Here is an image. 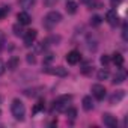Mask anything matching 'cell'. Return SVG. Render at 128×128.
Masks as SVG:
<instances>
[{"mask_svg": "<svg viewBox=\"0 0 128 128\" xmlns=\"http://www.w3.org/2000/svg\"><path fill=\"white\" fill-rule=\"evenodd\" d=\"M89 71H90V66H89V65H86V66L82 70V72H83V74H89Z\"/></svg>", "mask_w": 128, "mask_h": 128, "instance_id": "1f68e13d", "label": "cell"}, {"mask_svg": "<svg viewBox=\"0 0 128 128\" xmlns=\"http://www.w3.org/2000/svg\"><path fill=\"white\" fill-rule=\"evenodd\" d=\"M82 104H83V108H84L86 112L92 110V108H94V100H92V96H83Z\"/></svg>", "mask_w": 128, "mask_h": 128, "instance_id": "5bb4252c", "label": "cell"}, {"mask_svg": "<svg viewBox=\"0 0 128 128\" xmlns=\"http://www.w3.org/2000/svg\"><path fill=\"white\" fill-rule=\"evenodd\" d=\"M101 23H102V18H101L100 15H94V17L90 18V24H92V26H100Z\"/></svg>", "mask_w": 128, "mask_h": 128, "instance_id": "7402d4cb", "label": "cell"}, {"mask_svg": "<svg viewBox=\"0 0 128 128\" xmlns=\"http://www.w3.org/2000/svg\"><path fill=\"white\" fill-rule=\"evenodd\" d=\"M9 14V6H2L0 8V20H3Z\"/></svg>", "mask_w": 128, "mask_h": 128, "instance_id": "603a6c76", "label": "cell"}, {"mask_svg": "<svg viewBox=\"0 0 128 128\" xmlns=\"http://www.w3.org/2000/svg\"><path fill=\"white\" fill-rule=\"evenodd\" d=\"M92 95H94L98 101L104 100V96H106V88H104L102 84H94V86H92Z\"/></svg>", "mask_w": 128, "mask_h": 128, "instance_id": "5b68a950", "label": "cell"}, {"mask_svg": "<svg viewBox=\"0 0 128 128\" xmlns=\"http://www.w3.org/2000/svg\"><path fill=\"white\" fill-rule=\"evenodd\" d=\"M125 78H126V76H125V72H124V71H119L118 74H114V77H113V83H114V84H119V83H124V82H125Z\"/></svg>", "mask_w": 128, "mask_h": 128, "instance_id": "2e32d148", "label": "cell"}, {"mask_svg": "<svg viewBox=\"0 0 128 128\" xmlns=\"http://www.w3.org/2000/svg\"><path fill=\"white\" fill-rule=\"evenodd\" d=\"M80 59H82V56H80V53L77 50H72V51H70L66 54V62L70 63V65H77V63L80 62Z\"/></svg>", "mask_w": 128, "mask_h": 128, "instance_id": "ba28073f", "label": "cell"}, {"mask_svg": "<svg viewBox=\"0 0 128 128\" xmlns=\"http://www.w3.org/2000/svg\"><path fill=\"white\" fill-rule=\"evenodd\" d=\"M90 8H94V9H98V8H101L102 6V3L101 2H96V0H90Z\"/></svg>", "mask_w": 128, "mask_h": 128, "instance_id": "4316f807", "label": "cell"}, {"mask_svg": "<svg viewBox=\"0 0 128 128\" xmlns=\"http://www.w3.org/2000/svg\"><path fill=\"white\" fill-rule=\"evenodd\" d=\"M71 96L70 95H62V96H59L56 101H54V110L56 112H65L68 107H70V104H71Z\"/></svg>", "mask_w": 128, "mask_h": 128, "instance_id": "3957f363", "label": "cell"}, {"mask_svg": "<svg viewBox=\"0 0 128 128\" xmlns=\"http://www.w3.org/2000/svg\"><path fill=\"white\" fill-rule=\"evenodd\" d=\"M42 71L48 72V74H53V76H57V77H66L68 76V71L65 68H62V66H56V68H48L45 66Z\"/></svg>", "mask_w": 128, "mask_h": 128, "instance_id": "277c9868", "label": "cell"}, {"mask_svg": "<svg viewBox=\"0 0 128 128\" xmlns=\"http://www.w3.org/2000/svg\"><path fill=\"white\" fill-rule=\"evenodd\" d=\"M60 20H62L60 12H57V11H50V12L44 17L42 24H44V27H45V29H53L56 24H59V23H60Z\"/></svg>", "mask_w": 128, "mask_h": 128, "instance_id": "6da1fadb", "label": "cell"}, {"mask_svg": "<svg viewBox=\"0 0 128 128\" xmlns=\"http://www.w3.org/2000/svg\"><path fill=\"white\" fill-rule=\"evenodd\" d=\"M35 2L36 0H20V6L24 8V9H29V8H32L35 5Z\"/></svg>", "mask_w": 128, "mask_h": 128, "instance_id": "ac0fdd59", "label": "cell"}, {"mask_svg": "<svg viewBox=\"0 0 128 128\" xmlns=\"http://www.w3.org/2000/svg\"><path fill=\"white\" fill-rule=\"evenodd\" d=\"M124 96H125V90H116V92L112 95V98H110V102H112V104H114V102H119V101H122V100H124Z\"/></svg>", "mask_w": 128, "mask_h": 128, "instance_id": "4fadbf2b", "label": "cell"}, {"mask_svg": "<svg viewBox=\"0 0 128 128\" xmlns=\"http://www.w3.org/2000/svg\"><path fill=\"white\" fill-rule=\"evenodd\" d=\"M110 60L114 63L116 66H119V68H120V66H124V56H122L120 53H114V54L112 56V59H110Z\"/></svg>", "mask_w": 128, "mask_h": 128, "instance_id": "7c38bea8", "label": "cell"}, {"mask_svg": "<svg viewBox=\"0 0 128 128\" xmlns=\"http://www.w3.org/2000/svg\"><path fill=\"white\" fill-rule=\"evenodd\" d=\"M118 20H119V17H118V14H116V9H108V11L106 12V21H107L110 26L118 24Z\"/></svg>", "mask_w": 128, "mask_h": 128, "instance_id": "9c48e42d", "label": "cell"}, {"mask_svg": "<svg viewBox=\"0 0 128 128\" xmlns=\"http://www.w3.org/2000/svg\"><path fill=\"white\" fill-rule=\"evenodd\" d=\"M77 8H78V5L76 2H72V0H70V2L66 3V12L68 14H76L77 12Z\"/></svg>", "mask_w": 128, "mask_h": 128, "instance_id": "e0dca14e", "label": "cell"}, {"mask_svg": "<svg viewBox=\"0 0 128 128\" xmlns=\"http://www.w3.org/2000/svg\"><path fill=\"white\" fill-rule=\"evenodd\" d=\"M3 42H5V35H3V32H0V47L3 45Z\"/></svg>", "mask_w": 128, "mask_h": 128, "instance_id": "d6a6232c", "label": "cell"}, {"mask_svg": "<svg viewBox=\"0 0 128 128\" xmlns=\"http://www.w3.org/2000/svg\"><path fill=\"white\" fill-rule=\"evenodd\" d=\"M108 71L107 70H100L98 71V74H96V77H98V80H107L108 78Z\"/></svg>", "mask_w": 128, "mask_h": 128, "instance_id": "d6986e66", "label": "cell"}, {"mask_svg": "<svg viewBox=\"0 0 128 128\" xmlns=\"http://www.w3.org/2000/svg\"><path fill=\"white\" fill-rule=\"evenodd\" d=\"M44 107H45V102H44L42 100H39V101L35 104V107H33V113H38V112H41Z\"/></svg>", "mask_w": 128, "mask_h": 128, "instance_id": "44dd1931", "label": "cell"}, {"mask_svg": "<svg viewBox=\"0 0 128 128\" xmlns=\"http://www.w3.org/2000/svg\"><path fill=\"white\" fill-rule=\"evenodd\" d=\"M80 2H82V3H89L90 0H80Z\"/></svg>", "mask_w": 128, "mask_h": 128, "instance_id": "836d02e7", "label": "cell"}, {"mask_svg": "<svg viewBox=\"0 0 128 128\" xmlns=\"http://www.w3.org/2000/svg\"><path fill=\"white\" fill-rule=\"evenodd\" d=\"M101 63L104 66H107L108 63H110V56H107V54H104V56H101Z\"/></svg>", "mask_w": 128, "mask_h": 128, "instance_id": "484cf974", "label": "cell"}, {"mask_svg": "<svg viewBox=\"0 0 128 128\" xmlns=\"http://www.w3.org/2000/svg\"><path fill=\"white\" fill-rule=\"evenodd\" d=\"M56 3H57V0H44V5H45V6H48V8L54 6Z\"/></svg>", "mask_w": 128, "mask_h": 128, "instance_id": "83f0119b", "label": "cell"}, {"mask_svg": "<svg viewBox=\"0 0 128 128\" xmlns=\"http://www.w3.org/2000/svg\"><path fill=\"white\" fill-rule=\"evenodd\" d=\"M65 112H66V116H68L70 119H76V118H77V110H76L74 107H68Z\"/></svg>", "mask_w": 128, "mask_h": 128, "instance_id": "ffe728a7", "label": "cell"}, {"mask_svg": "<svg viewBox=\"0 0 128 128\" xmlns=\"http://www.w3.org/2000/svg\"><path fill=\"white\" fill-rule=\"evenodd\" d=\"M102 124L108 128H116L118 126V120L114 116H112L110 113H104L102 114Z\"/></svg>", "mask_w": 128, "mask_h": 128, "instance_id": "52a82bcc", "label": "cell"}, {"mask_svg": "<svg viewBox=\"0 0 128 128\" xmlns=\"http://www.w3.org/2000/svg\"><path fill=\"white\" fill-rule=\"evenodd\" d=\"M35 62H36L35 56H33V54H27V63H32V65H33Z\"/></svg>", "mask_w": 128, "mask_h": 128, "instance_id": "f1b7e54d", "label": "cell"}, {"mask_svg": "<svg viewBox=\"0 0 128 128\" xmlns=\"http://www.w3.org/2000/svg\"><path fill=\"white\" fill-rule=\"evenodd\" d=\"M122 38L126 39V24H124V27H122Z\"/></svg>", "mask_w": 128, "mask_h": 128, "instance_id": "4dcf8cb0", "label": "cell"}, {"mask_svg": "<svg viewBox=\"0 0 128 128\" xmlns=\"http://www.w3.org/2000/svg\"><path fill=\"white\" fill-rule=\"evenodd\" d=\"M11 113H12V116H14L17 120H23V119H24L26 107H24V104H23L18 98L12 101V104H11Z\"/></svg>", "mask_w": 128, "mask_h": 128, "instance_id": "7a4b0ae2", "label": "cell"}, {"mask_svg": "<svg viewBox=\"0 0 128 128\" xmlns=\"http://www.w3.org/2000/svg\"><path fill=\"white\" fill-rule=\"evenodd\" d=\"M17 20H18V23H20L21 26H27V24H30V21H32V17H30L27 12H18V15H17Z\"/></svg>", "mask_w": 128, "mask_h": 128, "instance_id": "30bf717a", "label": "cell"}, {"mask_svg": "<svg viewBox=\"0 0 128 128\" xmlns=\"http://www.w3.org/2000/svg\"><path fill=\"white\" fill-rule=\"evenodd\" d=\"M5 70H6V65H5V63H3V60L0 59V76H2V74L5 72Z\"/></svg>", "mask_w": 128, "mask_h": 128, "instance_id": "f546056e", "label": "cell"}, {"mask_svg": "<svg viewBox=\"0 0 128 128\" xmlns=\"http://www.w3.org/2000/svg\"><path fill=\"white\" fill-rule=\"evenodd\" d=\"M53 59H54V56L51 54V53H48V54H45L44 56V65H48L50 62H53Z\"/></svg>", "mask_w": 128, "mask_h": 128, "instance_id": "cb8c5ba5", "label": "cell"}, {"mask_svg": "<svg viewBox=\"0 0 128 128\" xmlns=\"http://www.w3.org/2000/svg\"><path fill=\"white\" fill-rule=\"evenodd\" d=\"M36 36H38V32H36L35 29H32V30H27V32L24 33V45H26V47H30V45L35 42Z\"/></svg>", "mask_w": 128, "mask_h": 128, "instance_id": "8992f818", "label": "cell"}, {"mask_svg": "<svg viewBox=\"0 0 128 128\" xmlns=\"http://www.w3.org/2000/svg\"><path fill=\"white\" fill-rule=\"evenodd\" d=\"M88 48L92 50V51H95V50L98 48V41H96V38H94V36H88Z\"/></svg>", "mask_w": 128, "mask_h": 128, "instance_id": "9a60e30c", "label": "cell"}, {"mask_svg": "<svg viewBox=\"0 0 128 128\" xmlns=\"http://www.w3.org/2000/svg\"><path fill=\"white\" fill-rule=\"evenodd\" d=\"M14 33H15L17 36H20V35H23V30H21V24H20V23L14 26Z\"/></svg>", "mask_w": 128, "mask_h": 128, "instance_id": "d4e9b609", "label": "cell"}, {"mask_svg": "<svg viewBox=\"0 0 128 128\" xmlns=\"http://www.w3.org/2000/svg\"><path fill=\"white\" fill-rule=\"evenodd\" d=\"M18 65H20V59L18 57H15V56H12L9 60H8V63H6V68L8 70H17L18 68Z\"/></svg>", "mask_w": 128, "mask_h": 128, "instance_id": "8fae6325", "label": "cell"}]
</instances>
